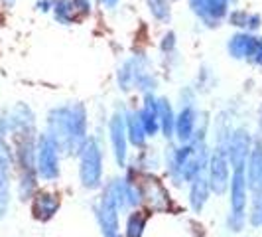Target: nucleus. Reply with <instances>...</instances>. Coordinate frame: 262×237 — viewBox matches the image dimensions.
<instances>
[{
    "label": "nucleus",
    "instance_id": "obj_7",
    "mask_svg": "<svg viewBox=\"0 0 262 237\" xmlns=\"http://www.w3.org/2000/svg\"><path fill=\"white\" fill-rule=\"evenodd\" d=\"M2 2H4V6H8V8H10V6H14V4H16V0H2Z\"/></svg>",
    "mask_w": 262,
    "mask_h": 237
},
{
    "label": "nucleus",
    "instance_id": "obj_2",
    "mask_svg": "<svg viewBox=\"0 0 262 237\" xmlns=\"http://www.w3.org/2000/svg\"><path fill=\"white\" fill-rule=\"evenodd\" d=\"M254 46H256V42L250 38V36L238 34V36H235V38L231 40L229 50H231V53L235 57H243V55H250V53L254 52Z\"/></svg>",
    "mask_w": 262,
    "mask_h": 237
},
{
    "label": "nucleus",
    "instance_id": "obj_5",
    "mask_svg": "<svg viewBox=\"0 0 262 237\" xmlns=\"http://www.w3.org/2000/svg\"><path fill=\"white\" fill-rule=\"evenodd\" d=\"M38 8L41 12H48V10H50V2H48V0H41V2H38Z\"/></svg>",
    "mask_w": 262,
    "mask_h": 237
},
{
    "label": "nucleus",
    "instance_id": "obj_3",
    "mask_svg": "<svg viewBox=\"0 0 262 237\" xmlns=\"http://www.w3.org/2000/svg\"><path fill=\"white\" fill-rule=\"evenodd\" d=\"M53 14L59 22H71L77 14H75V8H73V0H53Z\"/></svg>",
    "mask_w": 262,
    "mask_h": 237
},
{
    "label": "nucleus",
    "instance_id": "obj_4",
    "mask_svg": "<svg viewBox=\"0 0 262 237\" xmlns=\"http://www.w3.org/2000/svg\"><path fill=\"white\" fill-rule=\"evenodd\" d=\"M148 6H150V12L154 14L158 20H166V18H170L168 0H148Z\"/></svg>",
    "mask_w": 262,
    "mask_h": 237
},
{
    "label": "nucleus",
    "instance_id": "obj_1",
    "mask_svg": "<svg viewBox=\"0 0 262 237\" xmlns=\"http://www.w3.org/2000/svg\"><path fill=\"white\" fill-rule=\"evenodd\" d=\"M189 4L193 8V12L201 16L203 20L217 22L227 14L231 0H189Z\"/></svg>",
    "mask_w": 262,
    "mask_h": 237
},
{
    "label": "nucleus",
    "instance_id": "obj_6",
    "mask_svg": "<svg viewBox=\"0 0 262 237\" xmlns=\"http://www.w3.org/2000/svg\"><path fill=\"white\" fill-rule=\"evenodd\" d=\"M101 2L105 4L106 8H115V6H117V2H118V0H101Z\"/></svg>",
    "mask_w": 262,
    "mask_h": 237
}]
</instances>
